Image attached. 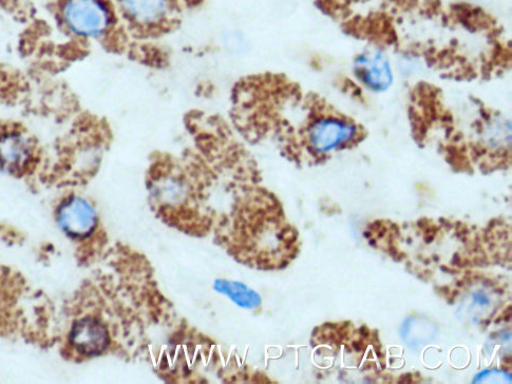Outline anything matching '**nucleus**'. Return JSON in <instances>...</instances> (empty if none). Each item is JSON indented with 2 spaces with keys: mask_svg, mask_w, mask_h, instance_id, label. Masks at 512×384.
<instances>
[{
  "mask_svg": "<svg viewBox=\"0 0 512 384\" xmlns=\"http://www.w3.org/2000/svg\"><path fill=\"white\" fill-rule=\"evenodd\" d=\"M405 340H407L411 345H416L419 343H426L432 337L434 329L431 324H424L423 321H409L405 324Z\"/></svg>",
  "mask_w": 512,
  "mask_h": 384,
  "instance_id": "0eeeda50",
  "label": "nucleus"
},
{
  "mask_svg": "<svg viewBox=\"0 0 512 384\" xmlns=\"http://www.w3.org/2000/svg\"><path fill=\"white\" fill-rule=\"evenodd\" d=\"M71 345L78 354L91 357L102 354L110 343L105 325L93 318L75 322L69 336Z\"/></svg>",
  "mask_w": 512,
  "mask_h": 384,
  "instance_id": "20e7f679",
  "label": "nucleus"
},
{
  "mask_svg": "<svg viewBox=\"0 0 512 384\" xmlns=\"http://www.w3.org/2000/svg\"><path fill=\"white\" fill-rule=\"evenodd\" d=\"M63 21L75 36L102 40L110 37L115 17L104 0H66Z\"/></svg>",
  "mask_w": 512,
  "mask_h": 384,
  "instance_id": "f257e3e1",
  "label": "nucleus"
},
{
  "mask_svg": "<svg viewBox=\"0 0 512 384\" xmlns=\"http://www.w3.org/2000/svg\"><path fill=\"white\" fill-rule=\"evenodd\" d=\"M220 284L221 292H225L240 305L253 307L255 304L259 303L257 295H255L254 292L248 290V288L243 285L231 282H221Z\"/></svg>",
  "mask_w": 512,
  "mask_h": 384,
  "instance_id": "423d86ee",
  "label": "nucleus"
},
{
  "mask_svg": "<svg viewBox=\"0 0 512 384\" xmlns=\"http://www.w3.org/2000/svg\"><path fill=\"white\" fill-rule=\"evenodd\" d=\"M355 70L358 78L375 90H385L392 82L390 66L378 53L360 56Z\"/></svg>",
  "mask_w": 512,
  "mask_h": 384,
  "instance_id": "39448f33",
  "label": "nucleus"
},
{
  "mask_svg": "<svg viewBox=\"0 0 512 384\" xmlns=\"http://www.w3.org/2000/svg\"><path fill=\"white\" fill-rule=\"evenodd\" d=\"M58 220L64 232L74 239L89 237L98 222L93 207L77 196H72L61 204Z\"/></svg>",
  "mask_w": 512,
  "mask_h": 384,
  "instance_id": "7ed1b4c3",
  "label": "nucleus"
},
{
  "mask_svg": "<svg viewBox=\"0 0 512 384\" xmlns=\"http://www.w3.org/2000/svg\"><path fill=\"white\" fill-rule=\"evenodd\" d=\"M37 145L31 134L16 124L0 125V168L23 176L36 160Z\"/></svg>",
  "mask_w": 512,
  "mask_h": 384,
  "instance_id": "f03ea898",
  "label": "nucleus"
}]
</instances>
